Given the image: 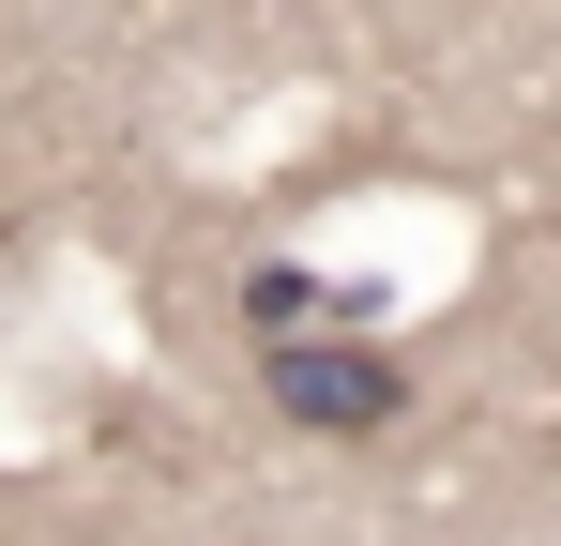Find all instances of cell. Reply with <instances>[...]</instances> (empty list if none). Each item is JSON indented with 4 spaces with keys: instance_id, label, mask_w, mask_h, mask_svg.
Listing matches in <instances>:
<instances>
[{
    "instance_id": "6da1fadb",
    "label": "cell",
    "mask_w": 561,
    "mask_h": 546,
    "mask_svg": "<svg viewBox=\"0 0 561 546\" xmlns=\"http://www.w3.org/2000/svg\"><path fill=\"white\" fill-rule=\"evenodd\" d=\"M274 410L304 441H379L410 410V364L394 350H334V334H274Z\"/></svg>"
}]
</instances>
